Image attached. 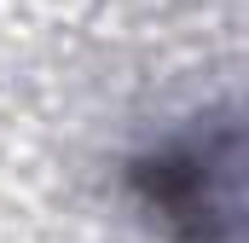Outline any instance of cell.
I'll return each mask as SVG.
<instances>
[{
  "label": "cell",
  "mask_w": 249,
  "mask_h": 243,
  "mask_svg": "<svg viewBox=\"0 0 249 243\" xmlns=\"http://www.w3.org/2000/svg\"><path fill=\"white\" fill-rule=\"evenodd\" d=\"M127 203L162 243H238V110H191L122 162Z\"/></svg>",
  "instance_id": "6da1fadb"
}]
</instances>
